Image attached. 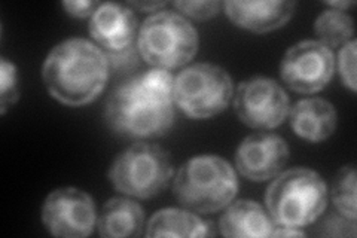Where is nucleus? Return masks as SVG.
Masks as SVG:
<instances>
[{"label": "nucleus", "mask_w": 357, "mask_h": 238, "mask_svg": "<svg viewBox=\"0 0 357 238\" xmlns=\"http://www.w3.org/2000/svg\"><path fill=\"white\" fill-rule=\"evenodd\" d=\"M42 77L50 94L60 103L73 107L88 105L106 87L107 55L86 39H67L48 54Z\"/></svg>", "instance_id": "nucleus-1"}, {"label": "nucleus", "mask_w": 357, "mask_h": 238, "mask_svg": "<svg viewBox=\"0 0 357 238\" xmlns=\"http://www.w3.org/2000/svg\"><path fill=\"white\" fill-rule=\"evenodd\" d=\"M172 96L156 93L132 76L116 87L106 101V121L116 134L128 139H153L169 133L174 124Z\"/></svg>", "instance_id": "nucleus-2"}, {"label": "nucleus", "mask_w": 357, "mask_h": 238, "mask_svg": "<svg viewBox=\"0 0 357 238\" xmlns=\"http://www.w3.org/2000/svg\"><path fill=\"white\" fill-rule=\"evenodd\" d=\"M238 180L223 158L201 155L186 161L176 173L173 194L185 209L197 213H215L236 198Z\"/></svg>", "instance_id": "nucleus-3"}, {"label": "nucleus", "mask_w": 357, "mask_h": 238, "mask_svg": "<svg viewBox=\"0 0 357 238\" xmlns=\"http://www.w3.org/2000/svg\"><path fill=\"white\" fill-rule=\"evenodd\" d=\"M265 202L275 225L305 228L325 211L328 188L312 170L292 168L278 176L266 189Z\"/></svg>", "instance_id": "nucleus-4"}, {"label": "nucleus", "mask_w": 357, "mask_h": 238, "mask_svg": "<svg viewBox=\"0 0 357 238\" xmlns=\"http://www.w3.org/2000/svg\"><path fill=\"white\" fill-rule=\"evenodd\" d=\"M137 50L142 59L155 69H176L195 57L198 33L181 14L174 10H158L142 24Z\"/></svg>", "instance_id": "nucleus-5"}, {"label": "nucleus", "mask_w": 357, "mask_h": 238, "mask_svg": "<svg viewBox=\"0 0 357 238\" xmlns=\"http://www.w3.org/2000/svg\"><path fill=\"white\" fill-rule=\"evenodd\" d=\"M173 176L170 152L151 143H136L122 152L109 170L114 188L136 198H152Z\"/></svg>", "instance_id": "nucleus-6"}, {"label": "nucleus", "mask_w": 357, "mask_h": 238, "mask_svg": "<svg viewBox=\"0 0 357 238\" xmlns=\"http://www.w3.org/2000/svg\"><path fill=\"white\" fill-rule=\"evenodd\" d=\"M234 94L232 79L211 63L189 66L174 77L173 101L189 118L208 119L225 110Z\"/></svg>", "instance_id": "nucleus-7"}, {"label": "nucleus", "mask_w": 357, "mask_h": 238, "mask_svg": "<svg viewBox=\"0 0 357 238\" xmlns=\"http://www.w3.org/2000/svg\"><path fill=\"white\" fill-rule=\"evenodd\" d=\"M237 117L256 130H273L289 115V96L270 77H252L240 84L234 96Z\"/></svg>", "instance_id": "nucleus-8"}, {"label": "nucleus", "mask_w": 357, "mask_h": 238, "mask_svg": "<svg viewBox=\"0 0 357 238\" xmlns=\"http://www.w3.org/2000/svg\"><path fill=\"white\" fill-rule=\"evenodd\" d=\"M335 72V55L319 40H303L290 47L283 57V82L296 93L314 94L325 88Z\"/></svg>", "instance_id": "nucleus-9"}, {"label": "nucleus", "mask_w": 357, "mask_h": 238, "mask_svg": "<svg viewBox=\"0 0 357 238\" xmlns=\"http://www.w3.org/2000/svg\"><path fill=\"white\" fill-rule=\"evenodd\" d=\"M42 222L52 235L84 238L96 226L93 198L77 188H60L47 197L42 207Z\"/></svg>", "instance_id": "nucleus-10"}, {"label": "nucleus", "mask_w": 357, "mask_h": 238, "mask_svg": "<svg viewBox=\"0 0 357 238\" xmlns=\"http://www.w3.org/2000/svg\"><path fill=\"white\" fill-rule=\"evenodd\" d=\"M289 160V146L273 133H256L245 137L236 152V167L253 182H265L282 172Z\"/></svg>", "instance_id": "nucleus-11"}, {"label": "nucleus", "mask_w": 357, "mask_h": 238, "mask_svg": "<svg viewBox=\"0 0 357 238\" xmlns=\"http://www.w3.org/2000/svg\"><path fill=\"white\" fill-rule=\"evenodd\" d=\"M136 29L134 10L121 3H102L89 20V35L107 54L131 48Z\"/></svg>", "instance_id": "nucleus-12"}, {"label": "nucleus", "mask_w": 357, "mask_h": 238, "mask_svg": "<svg viewBox=\"0 0 357 238\" xmlns=\"http://www.w3.org/2000/svg\"><path fill=\"white\" fill-rule=\"evenodd\" d=\"M295 2H225V14L234 24L255 33L283 27L292 18Z\"/></svg>", "instance_id": "nucleus-13"}, {"label": "nucleus", "mask_w": 357, "mask_h": 238, "mask_svg": "<svg viewBox=\"0 0 357 238\" xmlns=\"http://www.w3.org/2000/svg\"><path fill=\"white\" fill-rule=\"evenodd\" d=\"M289 115L294 133L311 143L329 139L337 130V110L323 98L301 100L292 109H289Z\"/></svg>", "instance_id": "nucleus-14"}, {"label": "nucleus", "mask_w": 357, "mask_h": 238, "mask_svg": "<svg viewBox=\"0 0 357 238\" xmlns=\"http://www.w3.org/2000/svg\"><path fill=\"white\" fill-rule=\"evenodd\" d=\"M274 222L270 214L258 202L240 200L228 204L219 221V230L223 237H271Z\"/></svg>", "instance_id": "nucleus-15"}, {"label": "nucleus", "mask_w": 357, "mask_h": 238, "mask_svg": "<svg viewBox=\"0 0 357 238\" xmlns=\"http://www.w3.org/2000/svg\"><path fill=\"white\" fill-rule=\"evenodd\" d=\"M97 226L98 234L106 238L140 237L144 226V211L136 201L112 198L103 206Z\"/></svg>", "instance_id": "nucleus-16"}, {"label": "nucleus", "mask_w": 357, "mask_h": 238, "mask_svg": "<svg viewBox=\"0 0 357 238\" xmlns=\"http://www.w3.org/2000/svg\"><path fill=\"white\" fill-rule=\"evenodd\" d=\"M146 237H208L215 231L211 223L188 210L162 209L156 211L146 226Z\"/></svg>", "instance_id": "nucleus-17"}, {"label": "nucleus", "mask_w": 357, "mask_h": 238, "mask_svg": "<svg viewBox=\"0 0 357 238\" xmlns=\"http://www.w3.org/2000/svg\"><path fill=\"white\" fill-rule=\"evenodd\" d=\"M314 33L319 42L328 48L340 47L353 39L354 22L353 18L338 9H326L317 17L314 22Z\"/></svg>", "instance_id": "nucleus-18"}, {"label": "nucleus", "mask_w": 357, "mask_h": 238, "mask_svg": "<svg viewBox=\"0 0 357 238\" xmlns=\"http://www.w3.org/2000/svg\"><path fill=\"white\" fill-rule=\"evenodd\" d=\"M332 201L342 216L356 221V168L345 165L335 176L332 185Z\"/></svg>", "instance_id": "nucleus-19"}, {"label": "nucleus", "mask_w": 357, "mask_h": 238, "mask_svg": "<svg viewBox=\"0 0 357 238\" xmlns=\"http://www.w3.org/2000/svg\"><path fill=\"white\" fill-rule=\"evenodd\" d=\"M18 79L17 67L6 59L0 61V110L5 115L9 106L18 100Z\"/></svg>", "instance_id": "nucleus-20"}, {"label": "nucleus", "mask_w": 357, "mask_h": 238, "mask_svg": "<svg viewBox=\"0 0 357 238\" xmlns=\"http://www.w3.org/2000/svg\"><path fill=\"white\" fill-rule=\"evenodd\" d=\"M356 47L354 39L342 45L338 57L340 73L344 85H347L351 91H356Z\"/></svg>", "instance_id": "nucleus-21"}, {"label": "nucleus", "mask_w": 357, "mask_h": 238, "mask_svg": "<svg viewBox=\"0 0 357 238\" xmlns=\"http://www.w3.org/2000/svg\"><path fill=\"white\" fill-rule=\"evenodd\" d=\"M319 234L323 237H356V221L332 213L320 223Z\"/></svg>", "instance_id": "nucleus-22"}, {"label": "nucleus", "mask_w": 357, "mask_h": 238, "mask_svg": "<svg viewBox=\"0 0 357 238\" xmlns=\"http://www.w3.org/2000/svg\"><path fill=\"white\" fill-rule=\"evenodd\" d=\"M174 6L185 15L195 20H210L215 17L223 3L220 2H174Z\"/></svg>", "instance_id": "nucleus-23"}, {"label": "nucleus", "mask_w": 357, "mask_h": 238, "mask_svg": "<svg viewBox=\"0 0 357 238\" xmlns=\"http://www.w3.org/2000/svg\"><path fill=\"white\" fill-rule=\"evenodd\" d=\"M100 5L102 3L88 2V0H79V2H63V8L66 9V13L76 18L93 17V14L98 9Z\"/></svg>", "instance_id": "nucleus-24"}, {"label": "nucleus", "mask_w": 357, "mask_h": 238, "mask_svg": "<svg viewBox=\"0 0 357 238\" xmlns=\"http://www.w3.org/2000/svg\"><path fill=\"white\" fill-rule=\"evenodd\" d=\"M167 3L165 2H134V3H127L128 8L131 9H140L143 13H158V9L164 8Z\"/></svg>", "instance_id": "nucleus-25"}, {"label": "nucleus", "mask_w": 357, "mask_h": 238, "mask_svg": "<svg viewBox=\"0 0 357 238\" xmlns=\"http://www.w3.org/2000/svg\"><path fill=\"white\" fill-rule=\"evenodd\" d=\"M305 232L301 228H290V226H277L271 237H304Z\"/></svg>", "instance_id": "nucleus-26"}, {"label": "nucleus", "mask_w": 357, "mask_h": 238, "mask_svg": "<svg viewBox=\"0 0 357 238\" xmlns=\"http://www.w3.org/2000/svg\"><path fill=\"white\" fill-rule=\"evenodd\" d=\"M328 5L331 6V9H338V10H344L345 13V9L353 6L354 3L353 2H329Z\"/></svg>", "instance_id": "nucleus-27"}]
</instances>
